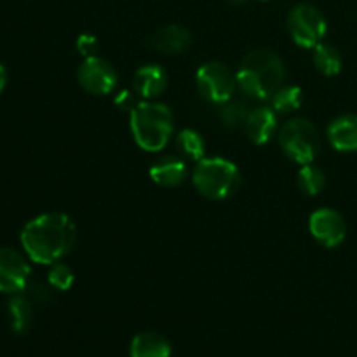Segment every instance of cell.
I'll return each mask as SVG.
<instances>
[{
  "label": "cell",
  "instance_id": "6da1fadb",
  "mask_svg": "<svg viewBox=\"0 0 357 357\" xmlns=\"http://www.w3.org/2000/svg\"><path fill=\"white\" fill-rule=\"evenodd\" d=\"M20 239L31 261L52 265L72 251L77 229L73 220L65 213H44L23 227Z\"/></svg>",
  "mask_w": 357,
  "mask_h": 357
},
{
  "label": "cell",
  "instance_id": "7a4b0ae2",
  "mask_svg": "<svg viewBox=\"0 0 357 357\" xmlns=\"http://www.w3.org/2000/svg\"><path fill=\"white\" fill-rule=\"evenodd\" d=\"M284 63L268 49H257L244 56L237 68V89L251 100H271L284 82Z\"/></svg>",
  "mask_w": 357,
  "mask_h": 357
},
{
  "label": "cell",
  "instance_id": "3957f363",
  "mask_svg": "<svg viewBox=\"0 0 357 357\" xmlns=\"http://www.w3.org/2000/svg\"><path fill=\"white\" fill-rule=\"evenodd\" d=\"M129 124L136 145L145 152H160L174 131L169 107L152 100L138 101L132 107Z\"/></svg>",
  "mask_w": 357,
  "mask_h": 357
},
{
  "label": "cell",
  "instance_id": "277c9868",
  "mask_svg": "<svg viewBox=\"0 0 357 357\" xmlns=\"http://www.w3.org/2000/svg\"><path fill=\"white\" fill-rule=\"evenodd\" d=\"M192 183L197 192L211 201L229 199L239 190V167L223 157H204L192 171Z\"/></svg>",
  "mask_w": 357,
  "mask_h": 357
},
{
  "label": "cell",
  "instance_id": "5b68a950",
  "mask_svg": "<svg viewBox=\"0 0 357 357\" xmlns=\"http://www.w3.org/2000/svg\"><path fill=\"white\" fill-rule=\"evenodd\" d=\"M278 139L284 155L302 166L314 162L319 155V132L316 126L305 119H291L286 122L279 131Z\"/></svg>",
  "mask_w": 357,
  "mask_h": 357
},
{
  "label": "cell",
  "instance_id": "8992f818",
  "mask_svg": "<svg viewBox=\"0 0 357 357\" xmlns=\"http://www.w3.org/2000/svg\"><path fill=\"white\" fill-rule=\"evenodd\" d=\"M288 31L296 45L314 49L326 37V17L312 3H296L288 14Z\"/></svg>",
  "mask_w": 357,
  "mask_h": 357
},
{
  "label": "cell",
  "instance_id": "52a82bcc",
  "mask_svg": "<svg viewBox=\"0 0 357 357\" xmlns=\"http://www.w3.org/2000/svg\"><path fill=\"white\" fill-rule=\"evenodd\" d=\"M195 86L204 100L220 105L236 94L237 77L223 63L209 61L195 73Z\"/></svg>",
  "mask_w": 357,
  "mask_h": 357
},
{
  "label": "cell",
  "instance_id": "ba28073f",
  "mask_svg": "<svg viewBox=\"0 0 357 357\" xmlns=\"http://www.w3.org/2000/svg\"><path fill=\"white\" fill-rule=\"evenodd\" d=\"M77 80L84 91L94 96H105L115 89L119 82L117 72L107 59L91 56L80 63L77 70Z\"/></svg>",
  "mask_w": 357,
  "mask_h": 357
},
{
  "label": "cell",
  "instance_id": "9c48e42d",
  "mask_svg": "<svg viewBox=\"0 0 357 357\" xmlns=\"http://www.w3.org/2000/svg\"><path fill=\"white\" fill-rule=\"evenodd\" d=\"M30 279V265L20 251L0 248V293L20 295Z\"/></svg>",
  "mask_w": 357,
  "mask_h": 357
},
{
  "label": "cell",
  "instance_id": "30bf717a",
  "mask_svg": "<svg viewBox=\"0 0 357 357\" xmlns=\"http://www.w3.org/2000/svg\"><path fill=\"white\" fill-rule=\"evenodd\" d=\"M309 230L314 239L324 248L340 246L347 236L344 216L331 208H321L310 215Z\"/></svg>",
  "mask_w": 357,
  "mask_h": 357
},
{
  "label": "cell",
  "instance_id": "8fae6325",
  "mask_svg": "<svg viewBox=\"0 0 357 357\" xmlns=\"http://www.w3.org/2000/svg\"><path fill=\"white\" fill-rule=\"evenodd\" d=\"M246 135L255 145H265L278 131V114L272 107H257L246 119Z\"/></svg>",
  "mask_w": 357,
  "mask_h": 357
},
{
  "label": "cell",
  "instance_id": "7c38bea8",
  "mask_svg": "<svg viewBox=\"0 0 357 357\" xmlns=\"http://www.w3.org/2000/svg\"><path fill=\"white\" fill-rule=\"evenodd\" d=\"M167 87V73L160 65H145L136 70L132 89L143 100L160 96Z\"/></svg>",
  "mask_w": 357,
  "mask_h": 357
},
{
  "label": "cell",
  "instance_id": "4fadbf2b",
  "mask_svg": "<svg viewBox=\"0 0 357 357\" xmlns=\"http://www.w3.org/2000/svg\"><path fill=\"white\" fill-rule=\"evenodd\" d=\"M190 31L180 24H167L160 28L150 38V45L162 54H181L190 47Z\"/></svg>",
  "mask_w": 357,
  "mask_h": 357
},
{
  "label": "cell",
  "instance_id": "5bb4252c",
  "mask_svg": "<svg viewBox=\"0 0 357 357\" xmlns=\"http://www.w3.org/2000/svg\"><path fill=\"white\" fill-rule=\"evenodd\" d=\"M153 183L160 187H178L185 181L188 174V167L183 159L176 155H164L152 164L149 171Z\"/></svg>",
  "mask_w": 357,
  "mask_h": 357
},
{
  "label": "cell",
  "instance_id": "9a60e30c",
  "mask_svg": "<svg viewBox=\"0 0 357 357\" xmlns=\"http://www.w3.org/2000/svg\"><path fill=\"white\" fill-rule=\"evenodd\" d=\"M328 139L338 152H357V114H345L328 126Z\"/></svg>",
  "mask_w": 357,
  "mask_h": 357
},
{
  "label": "cell",
  "instance_id": "2e32d148",
  "mask_svg": "<svg viewBox=\"0 0 357 357\" xmlns=\"http://www.w3.org/2000/svg\"><path fill=\"white\" fill-rule=\"evenodd\" d=\"M131 357H171V344L166 337L155 331H143L131 340Z\"/></svg>",
  "mask_w": 357,
  "mask_h": 357
},
{
  "label": "cell",
  "instance_id": "e0dca14e",
  "mask_svg": "<svg viewBox=\"0 0 357 357\" xmlns=\"http://www.w3.org/2000/svg\"><path fill=\"white\" fill-rule=\"evenodd\" d=\"M312 61L317 72H321L326 77L338 75L342 70V54L338 52L337 47H333L330 44H324V42H321L319 45L314 47Z\"/></svg>",
  "mask_w": 357,
  "mask_h": 357
},
{
  "label": "cell",
  "instance_id": "ac0fdd59",
  "mask_svg": "<svg viewBox=\"0 0 357 357\" xmlns=\"http://www.w3.org/2000/svg\"><path fill=\"white\" fill-rule=\"evenodd\" d=\"M250 112L251 110L248 101L234 96L218 105V119L229 129H236L246 124V119L250 115Z\"/></svg>",
  "mask_w": 357,
  "mask_h": 357
},
{
  "label": "cell",
  "instance_id": "d6986e66",
  "mask_svg": "<svg viewBox=\"0 0 357 357\" xmlns=\"http://www.w3.org/2000/svg\"><path fill=\"white\" fill-rule=\"evenodd\" d=\"M298 188L307 195H319L326 187V174L321 167L314 166V162L303 164L296 176Z\"/></svg>",
  "mask_w": 357,
  "mask_h": 357
},
{
  "label": "cell",
  "instance_id": "ffe728a7",
  "mask_svg": "<svg viewBox=\"0 0 357 357\" xmlns=\"http://www.w3.org/2000/svg\"><path fill=\"white\" fill-rule=\"evenodd\" d=\"M275 114H291L303 103V93L298 86H281L271 98Z\"/></svg>",
  "mask_w": 357,
  "mask_h": 357
},
{
  "label": "cell",
  "instance_id": "44dd1931",
  "mask_svg": "<svg viewBox=\"0 0 357 357\" xmlns=\"http://www.w3.org/2000/svg\"><path fill=\"white\" fill-rule=\"evenodd\" d=\"M176 146L180 149L181 155L192 160L204 159L206 142L195 129H181L176 136Z\"/></svg>",
  "mask_w": 357,
  "mask_h": 357
},
{
  "label": "cell",
  "instance_id": "7402d4cb",
  "mask_svg": "<svg viewBox=\"0 0 357 357\" xmlns=\"http://www.w3.org/2000/svg\"><path fill=\"white\" fill-rule=\"evenodd\" d=\"M10 314V323H13L14 333H24L30 326L31 321V305L24 296L14 295L9 300V305H7Z\"/></svg>",
  "mask_w": 357,
  "mask_h": 357
},
{
  "label": "cell",
  "instance_id": "603a6c76",
  "mask_svg": "<svg viewBox=\"0 0 357 357\" xmlns=\"http://www.w3.org/2000/svg\"><path fill=\"white\" fill-rule=\"evenodd\" d=\"M47 281L51 284V288L58 289V291H68L72 288L73 281H75V275H73V271L68 265L61 264V261H56V264L51 265Z\"/></svg>",
  "mask_w": 357,
  "mask_h": 357
},
{
  "label": "cell",
  "instance_id": "cb8c5ba5",
  "mask_svg": "<svg viewBox=\"0 0 357 357\" xmlns=\"http://www.w3.org/2000/svg\"><path fill=\"white\" fill-rule=\"evenodd\" d=\"M77 51L84 56V58H91V56H96L98 52V40L94 35L91 33H82L77 38Z\"/></svg>",
  "mask_w": 357,
  "mask_h": 357
},
{
  "label": "cell",
  "instance_id": "d4e9b609",
  "mask_svg": "<svg viewBox=\"0 0 357 357\" xmlns=\"http://www.w3.org/2000/svg\"><path fill=\"white\" fill-rule=\"evenodd\" d=\"M115 103L121 105V108H131V110H132V107L136 105L135 98H132L131 93H121L119 94L117 100H115Z\"/></svg>",
  "mask_w": 357,
  "mask_h": 357
},
{
  "label": "cell",
  "instance_id": "484cf974",
  "mask_svg": "<svg viewBox=\"0 0 357 357\" xmlns=\"http://www.w3.org/2000/svg\"><path fill=\"white\" fill-rule=\"evenodd\" d=\"M6 84H7V72L6 68L0 65V94H2V91L6 89Z\"/></svg>",
  "mask_w": 357,
  "mask_h": 357
},
{
  "label": "cell",
  "instance_id": "4316f807",
  "mask_svg": "<svg viewBox=\"0 0 357 357\" xmlns=\"http://www.w3.org/2000/svg\"><path fill=\"white\" fill-rule=\"evenodd\" d=\"M230 2H232V3H246V2H250V0H230Z\"/></svg>",
  "mask_w": 357,
  "mask_h": 357
}]
</instances>
